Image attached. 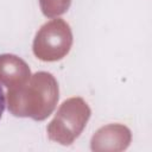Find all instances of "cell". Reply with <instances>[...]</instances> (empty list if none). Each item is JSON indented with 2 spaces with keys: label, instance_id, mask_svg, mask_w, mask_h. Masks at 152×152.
I'll list each match as a JSON object with an SVG mask.
<instances>
[{
  "label": "cell",
  "instance_id": "6da1fadb",
  "mask_svg": "<svg viewBox=\"0 0 152 152\" xmlns=\"http://www.w3.org/2000/svg\"><path fill=\"white\" fill-rule=\"evenodd\" d=\"M5 107H6V97H5V93L0 86V119L4 114V110H5Z\"/></svg>",
  "mask_w": 152,
  "mask_h": 152
}]
</instances>
